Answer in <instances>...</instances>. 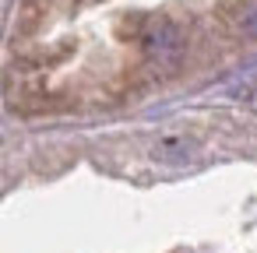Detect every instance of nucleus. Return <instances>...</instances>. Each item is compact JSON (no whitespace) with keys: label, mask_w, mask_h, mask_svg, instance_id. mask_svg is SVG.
Here are the masks:
<instances>
[{"label":"nucleus","mask_w":257,"mask_h":253,"mask_svg":"<svg viewBox=\"0 0 257 253\" xmlns=\"http://www.w3.org/2000/svg\"><path fill=\"white\" fill-rule=\"evenodd\" d=\"M239 29L246 32V36H253L257 39V0H253V4L243 11V18H239Z\"/></svg>","instance_id":"obj_3"},{"label":"nucleus","mask_w":257,"mask_h":253,"mask_svg":"<svg viewBox=\"0 0 257 253\" xmlns=\"http://www.w3.org/2000/svg\"><path fill=\"white\" fill-rule=\"evenodd\" d=\"M194 155H197V144L183 134H162L152 144V158L162 162V165H187Z\"/></svg>","instance_id":"obj_1"},{"label":"nucleus","mask_w":257,"mask_h":253,"mask_svg":"<svg viewBox=\"0 0 257 253\" xmlns=\"http://www.w3.org/2000/svg\"><path fill=\"white\" fill-rule=\"evenodd\" d=\"M145 50H148V57H155L162 64H173L180 57V32L173 25H155L145 36Z\"/></svg>","instance_id":"obj_2"}]
</instances>
